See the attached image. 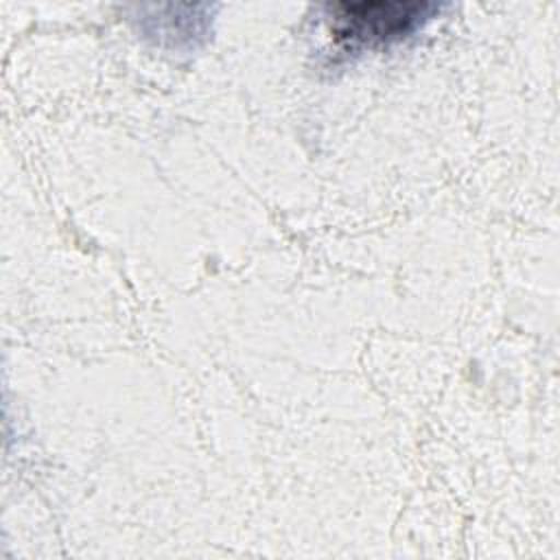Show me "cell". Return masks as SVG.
Returning a JSON list of instances; mask_svg holds the SVG:
<instances>
[{
	"label": "cell",
	"instance_id": "obj_1",
	"mask_svg": "<svg viewBox=\"0 0 560 560\" xmlns=\"http://www.w3.org/2000/svg\"><path fill=\"white\" fill-rule=\"evenodd\" d=\"M433 2H335L326 7L330 35L350 48L398 42L427 22Z\"/></svg>",
	"mask_w": 560,
	"mask_h": 560
}]
</instances>
